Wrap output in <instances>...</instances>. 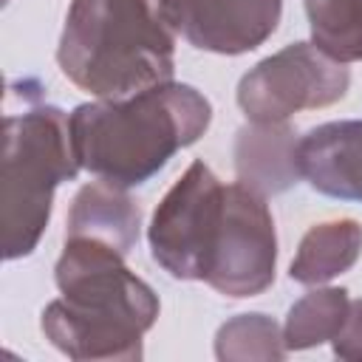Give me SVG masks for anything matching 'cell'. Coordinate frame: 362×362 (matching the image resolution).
<instances>
[{
	"label": "cell",
	"instance_id": "cell-10",
	"mask_svg": "<svg viewBox=\"0 0 362 362\" xmlns=\"http://www.w3.org/2000/svg\"><path fill=\"white\" fill-rule=\"evenodd\" d=\"M297 133L286 122H252L235 139L238 181L257 195H280L303 178L297 158Z\"/></svg>",
	"mask_w": 362,
	"mask_h": 362
},
{
	"label": "cell",
	"instance_id": "cell-5",
	"mask_svg": "<svg viewBox=\"0 0 362 362\" xmlns=\"http://www.w3.org/2000/svg\"><path fill=\"white\" fill-rule=\"evenodd\" d=\"M226 201V184L204 164L192 161L158 201L147 240L153 260L175 280H206L212 246Z\"/></svg>",
	"mask_w": 362,
	"mask_h": 362
},
{
	"label": "cell",
	"instance_id": "cell-16",
	"mask_svg": "<svg viewBox=\"0 0 362 362\" xmlns=\"http://www.w3.org/2000/svg\"><path fill=\"white\" fill-rule=\"evenodd\" d=\"M331 342H334V354L339 359H351V362L362 359V297L351 300L345 325L339 328V334Z\"/></svg>",
	"mask_w": 362,
	"mask_h": 362
},
{
	"label": "cell",
	"instance_id": "cell-3",
	"mask_svg": "<svg viewBox=\"0 0 362 362\" xmlns=\"http://www.w3.org/2000/svg\"><path fill=\"white\" fill-rule=\"evenodd\" d=\"M59 71L96 99H127L173 82L175 31L153 0H71Z\"/></svg>",
	"mask_w": 362,
	"mask_h": 362
},
{
	"label": "cell",
	"instance_id": "cell-6",
	"mask_svg": "<svg viewBox=\"0 0 362 362\" xmlns=\"http://www.w3.org/2000/svg\"><path fill=\"white\" fill-rule=\"evenodd\" d=\"M351 74L314 42H291L260 59L238 82V107L249 122H286L300 110H317L348 93Z\"/></svg>",
	"mask_w": 362,
	"mask_h": 362
},
{
	"label": "cell",
	"instance_id": "cell-14",
	"mask_svg": "<svg viewBox=\"0 0 362 362\" xmlns=\"http://www.w3.org/2000/svg\"><path fill=\"white\" fill-rule=\"evenodd\" d=\"M311 42L337 62L362 59V0H303Z\"/></svg>",
	"mask_w": 362,
	"mask_h": 362
},
{
	"label": "cell",
	"instance_id": "cell-15",
	"mask_svg": "<svg viewBox=\"0 0 362 362\" xmlns=\"http://www.w3.org/2000/svg\"><path fill=\"white\" fill-rule=\"evenodd\" d=\"M218 359H283L286 342L280 325L266 314H240L223 322L215 334Z\"/></svg>",
	"mask_w": 362,
	"mask_h": 362
},
{
	"label": "cell",
	"instance_id": "cell-1",
	"mask_svg": "<svg viewBox=\"0 0 362 362\" xmlns=\"http://www.w3.org/2000/svg\"><path fill=\"white\" fill-rule=\"evenodd\" d=\"M59 300L42 311V334L76 362L141 359V337L158 317L156 291L124 255L90 238H65L54 269Z\"/></svg>",
	"mask_w": 362,
	"mask_h": 362
},
{
	"label": "cell",
	"instance_id": "cell-8",
	"mask_svg": "<svg viewBox=\"0 0 362 362\" xmlns=\"http://www.w3.org/2000/svg\"><path fill=\"white\" fill-rule=\"evenodd\" d=\"M167 25L192 48L238 57L263 45L280 23L283 0H153Z\"/></svg>",
	"mask_w": 362,
	"mask_h": 362
},
{
	"label": "cell",
	"instance_id": "cell-13",
	"mask_svg": "<svg viewBox=\"0 0 362 362\" xmlns=\"http://www.w3.org/2000/svg\"><path fill=\"white\" fill-rule=\"evenodd\" d=\"M348 308H351L348 288L317 286L314 291H308L303 300H297L288 308V317L283 325L286 351H305L334 339L345 325Z\"/></svg>",
	"mask_w": 362,
	"mask_h": 362
},
{
	"label": "cell",
	"instance_id": "cell-11",
	"mask_svg": "<svg viewBox=\"0 0 362 362\" xmlns=\"http://www.w3.org/2000/svg\"><path fill=\"white\" fill-rule=\"evenodd\" d=\"M139 235H141V209L127 195L124 187L96 178L74 195L65 238H90L113 246L127 257L136 249Z\"/></svg>",
	"mask_w": 362,
	"mask_h": 362
},
{
	"label": "cell",
	"instance_id": "cell-4",
	"mask_svg": "<svg viewBox=\"0 0 362 362\" xmlns=\"http://www.w3.org/2000/svg\"><path fill=\"white\" fill-rule=\"evenodd\" d=\"M23 107H6L3 119V257L17 260L37 249L54 192L62 181H74L79 158L71 139V122L57 107L40 99L34 82L8 85Z\"/></svg>",
	"mask_w": 362,
	"mask_h": 362
},
{
	"label": "cell",
	"instance_id": "cell-7",
	"mask_svg": "<svg viewBox=\"0 0 362 362\" xmlns=\"http://www.w3.org/2000/svg\"><path fill=\"white\" fill-rule=\"evenodd\" d=\"M274 269L277 235L266 198L240 181L226 184L223 215L204 283L223 297L243 300L266 291L274 283Z\"/></svg>",
	"mask_w": 362,
	"mask_h": 362
},
{
	"label": "cell",
	"instance_id": "cell-2",
	"mask_svg": "<svg viewBox=\"0 0 362 362\" xmlns=\"http://www.w3.org/2000/svg\"><path fill=\"white\" fill-rule=\"evenodd\" d=\"M68 122L79 167L130 189L206 133L212 105L192 85L164 82L127 99L79 105Z\"/></svg>",
	"mask_w": 362,
	"mask_h": 362
},
{
	"label": "cell",
	"instance_id": "cell-9",
	"mask_svg": "<svg viewBox=\"0 0 362 362\" xmlns=\"http://www.w3.org/2000/svg\"><path fill=\"white\" fill-rule=\"evenodd\" d=\"M303 178L322 195L362 201V122L342 119L308 130L297 144Z\"/></svg>",
	"mask_w": 362,
	"mask_h": 362
},
{
	"label": "cell",
	"instance_id": "cell-12",
	"mask_svg": "<svg viewBox=\"0 0 362 362\" xmlns=\"http://www.w3.org/2000/svg\"><path fill=\"white\" fill-rule=\"evenodd\" d=\"M362 255V226L354 218L314 223L288 266V277L303 286H325L345 274Z\"/></svg>",
	"mask_w": 362,
	"mask_h": 362
}]
</instances>
